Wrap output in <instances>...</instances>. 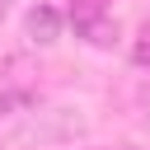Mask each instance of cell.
I'll return each mask as SVG.
<instances>
[{
  "label": "cell",
  "mask_w": 150,
  "mask_h": 150,
  "mask_svg": "<svg viewBox=\"0 0 150 150\" xmlns=\"http://www.w3.org/2000/svg\"><path fill=\"white\" fill-rule=\"evenodd\" d=\"M66 14H70V23H75V33L84 42H94V47H112L117 42V19L108 14L103 0H70Z\"/></svg>",
  "instance_id": "cell-1"
},
{
  "label": "cell",
  "mask_w": 150,
  "mask_h": 150,
  "mask_svg": "<svg viewBox=\"0 0 150 150\" xmlns=\"http://www.w3.org/2000/svg\"><path fill=\"white\" fill-rule=\"evenodd\" d=\"M23 33H28L38 47H47V42H56V38H61V14H56L52 5H33V9H28V19H23Z\"/></svg>",
  "instance_id": "cell-2"
},
{
  "label": "cell",
  "mask_w": 150,
  "mask_h": 150,
  "mask_svg": "<svg viewBox=\"0 0 150 150\" xmlns=\"http://www.w3.org/2000/svg\"><path fill=\"white\" fill-rule=\"evenodd\" d=\"M131 61H136L141 70H150V23H141V33H136V42H131Z\"/></svg>",
  "instance_id": "cell-3"
},
{
  "label": "cell",
  "mask_w": 150,
  "mask_h": 150,
  "mask_svg": "<svg viewBox=\"0 0 150 150\" xmlns=\"http://www.w3.org/2000/svg\"><path fill=\"white\" fill-rule=\"evenodd\" d=\"M98 150H136V145H98Z\"/></svg>",
  "instance_id": "cell-4"
}]
</instances>
